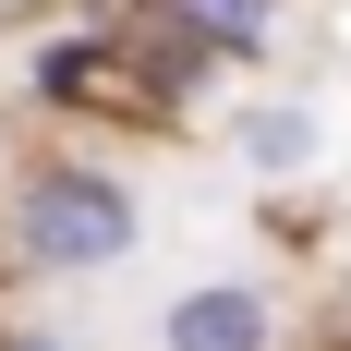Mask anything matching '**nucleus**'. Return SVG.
Masks as SVG:
<instances>
[{
  "label": "nucleus",
  "mask_w": 351,
  "mask_h": 351,
  "mask_svg": "<svg viewBox=\"0 0 351 351\" xmlns=\"http://www.w3.org/2000/svg\"><path fill=\"white\" fill-rule=\"evenodd\" d=\"M25 109H36V121H61V134H85V121H145L121 25H97V12L36 25V36H25Z\"/></svg>",
  "instance_id": "f03ea898"
},
{
  "label": "nucleus",
  "mask_w": 351,
  "mask_h": 351,
  "mask_svg": "<svg viewBox=\"0 0 351 351\" xmlns=\"http://www.w3.org/2000/svg\"><path fill=\"white\" fill-rule=\"evenodd\" d=\"M145 243V194L121 158L97 145H12L0 170V279H109L121 254Z\"/></svg>",
  "instance_id": "f257e3e1"
},
{
  "label": "nucleus",
  "mask_w": 351,
  "mask_h": 351,
  "mask_svg": "<svg viewBox=\"0 0 351 351\" xmlns=\"http://www.w3.org/2000/svg\"><path fill=\"white\" fill-rule=\"evenodd\" d=\"M73 0H0V36H36V25H61Z\"/></svg>",
  "instance_id": "6e6552de"
},
{
  "label": "nucleus",
  "mask_w": 351,
  "mask_h": 351,
  "mask_svg": "<svg viewBox=\"0 0 351 351\" xmlns=\"http://www.w3.org/2000/svg\"><path fill=\"white\" fill-rule=\"evenodd\" d=\"M267 230H279V243H315L327 206H315V194H267Z\"/></svg>",
  "instance_id": "423d86ee"
},
{
  "label": "nucleus",
  "mask_w": 351,
  "mask_h": 351,
  "mask_svg": "<svg viewBox=\"0 0 351 351\" xmlns=\"http://www.w3.org/2000/svg\"><path fill=\"white\" fill-rule=\"evenodd\" d=\"M158 351H291V315L267 279H182L158 303Z\"/></svg>",
  "instance_id": "7ed1b4c3"
},
{
  "label": "nucleus",
  "mask_w": 351,
  "mask_h": 351,
  "mask_svg": "<svg viewBox=\"0 0 351 351\" xmlns=\"http://www.w3.org/2000/svg\"><path fill=\"white\" fill-rule=\"evenodd\" d=\"M109 25H145V36H182L194 61H218V73H254L267 49H279V25H291V0H121Z\"/></svg>",
  "instance_id": "20e7f679"
},
{
  "label": "nucleus",
  "mask_w": 351,
  "mask_h": 351,
  "mask_svg": "<svg viewBox=\"0 0 351 351\" xmlns=\"http://www.w3.org/2000/svg\"><path fill=\"white\" fill-rule=\"evenodd\" d=\"M218 134H230V158H243L267 194H291V182L327 158V109H315V97H291V85H267V97H243Z\"/></svg>",
  "instance_id": "39448f33"
},
{
  "label": "nucleus",
  "mask_w": 351,
  "mask_h": 351,
  "mask_svg": "<svg viewBox=\"0 0 351 351\" xmlns=\"http://www.w3.org/2000/svg\"><path fill=\"white\" fill-rule=\"evenodd\" d=\"M0 351H85L73 327H49V315H0Z\"/></svg>",
  "instance_id": "0eeeda50"
}]
</instances>
